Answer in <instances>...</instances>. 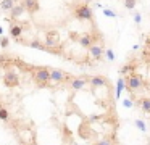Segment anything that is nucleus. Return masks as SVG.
<instances>
[{
  "mask_svg": "<svg viewBox=\"0 0 150 145\" xmlns=\"http://www.w3.org/2000/svg\"><path fill=\"white\" fill-rule=\"evenodd\" d=\"M134 19H136V23H137V24L140 23V15H139V13H136V15H134Z\"/></svg>",
  "mask_w": 150,
  "mask_h": 145,
  "instance_id": "26",
  "label": "nucleus"
},
{
  "mask_svg": "<svg viewBox=\"0 0 150 145\" xmlns=\"http://www.w3.org/2000/svg\"><path fill=\"white\" fill-rule=\"evenodd\" d=\"M145 60H147V63L150 64V53H149V57H145Z\"/></svg>",
  "mask_w": 150,
  "mask_h": 145,
  "instance_id": "28",
  "label": "nucleus"
},
{
  "mask_svg": "<svg viewBox=\"0 0 150 145\" xmlns=\"http://www.w3.org/2000/svg\"><path fill=\"white\" fill-rule=\"evenodd\" d=\"M8 44H10V42H8V39L7 37H2V40H0V45H2V47H8Z\"/></svg>",
  "mask_w": 150,
  "mask_h": 145,
  "instance_id": "25",
  "label": "nucleus"
},
{
  "mask_svg": "<svg viewBox=\"0 0 150 145\" xmlns=\"http://www.w3.org/2000/svg\"><path fill=\"white\" fill-rule=\"evenodd\" d=\"M4 84L7 87H10V89L20 86V76H18L16 71H13V69H7V71H5V73H4Z\"/></svg>",
  "mask_w": 150,
  "mask_h": 145,
  "instance_id": "5",
  "label": "nucleus"
},
{
  "mask_svg": "<svg viewBox=\"0 0 150 145\" xmlns=\"http://www.w3.org/2000/svg\"><path fill=\"white\" fill-rule=\"evenodd\" d=\"M28 45H29L31 48H37V50H47L45 44H42V42L39 40H31V42H26Z\"/></svg>",
  "mask_w": 150,
  "mask_h": 145,
  "instance_id": "18",
  "label": "nucleus"
},
{
  "mask_svg": "<svg viewBox=\"0 0 150 145\" xmlns=\"http://www.w3.org/2000/svg\"><path fill=\"white\" fill-rule=\"evenodd\" d=\"M21 3H23L24 8H26L29 13H36L37 10H39V3H37V0H23Z\"/></svg>",
  "mask_w": 150,
  "mask_h": 145,
  "instance_id": "11",
  "label": "nucleus"
},
{
  "mask_svg": "<svg viewBox=\"0 0 150 145\" xmlns=\"http://www.w3.org/2000/svg\"><path fill=\"white\" fill-rule=\"evenodd\" d=\"M91 81V77H87V76H79V77H71V81H69V89L71 90H82L87 84H91L89 82Z\"/></svg>",
  "mask_w": 150,
  "mask_h": 145,
  "instance_id": "6",
  "label": "nucleus"
},
{
  "mask_svg": "<svg viewBox=\"0 0 150 145\" xmlns=\"http://www.w3.org/2000/svg\"><path fill=\"white\" fill-rule=\"evenodd\" d=\"M16 5V0H0V8L4 11H11Z\"/></svg>",
  "mask_w": 150,
  "mask_h": 145,
  "instance_id": "14",
  "label": "nucleus"
},
{
  "mask_svg": "<svg viewBox=\"0 0 150 145\" xmlns=\"http://www.w3.org/2000/svg\"><path fill=\"white\" fill-rule=\"evenodd\" d=\"M95 145H116V140H115V137H105L102 140H98Z\"/></svg>",
  "mask_w": 150,
  "mask_h": 145,
  "instance_id": "20",
  "label": "nucleus"
},
{
  "mask_svg": "<svg viewBox=\"0 0 150 145\" xmlns=\"http://www.w3.org/2000/svg\"><path fill=\"white\" fill-rule=\"evenodd\" d=\"M136 68H137L136 63H127V64H124V66L121 68L120 74L121 76H131V74L136 73Z\"/></svg>",
  "mask_w": 150,
  "mask_h": 145,
  "instance_id": "12",
  "label": "nucleus"
},
{
  "mask_svg": "<svg viewBox=\"0 0 150 145\" xmlns=\"http://www.w3.org/2000/svg\"><path fill=\"white\" fill-rule=\"evenodd\" d=\"M89 55H91L94 60H100L102 55H103V45L102 44H94L89 48Z\"/></svg>",
  "mask_w": 150,
  "mask_h": 145,
  "instance_id": "8",
  "label": "nucleus"
},
{
  "mask_svg": "<svg viewBox=\"0 0 150 145\" xmlns=\"http://www.w3.org/2000/svg\"><path fill=\"white\" fill-rule=\"evenodd\" d=\"M139 106L144 113H150V97H142L139 100Z\"/></svg>",
  "mask_w": 150,
  "mask_h": 145,
  "instance_id": "16",
  "label": "nucleus"
},
{
  "mask_svg": "<svg viewBox=\"0 0 150 145\" xmlns=\"http://www.w3.org/2000/svg\"><path fill=\"white\" fill-rule=\"evenodd\" d=\"M33 79L36 81L37 86H47L50 82V69L49 68H36L33 73Z\"/></svg>",
  "mask_w": 150,
  "mask_h": 145,
  "instance_id": "3",
  "label": "nucleus"
},
{
  "mask_svg": "<svg viewBox=\"0 0 150 145\" xmlns=\"http://www.w3.org/2000/svg\"><path fill=\"white\" fill-rule=\"evenodd\" d=\"M103 15H105V16H108V18H116V13H115L113 10H108V8H105V10H103Z\"/></svg>",
  "mask_w": 150,
  "mask_h": 145,
  "instance_id": "23",
  "label": "nucleus"
},
{
  "mask_svg": "<svg viewBox=\"0 0 150 145\" xmlns=\"http://www.w3.org/2000/svg\"><path fill=\"white\" fill-rule=\"evenodd\" d=\"M124 105H126L127 108H131V106H132V102H131V100H124Z\"/></svg>",
  "mask_w": 150,
  "mask_h": 145,
  "instance_id": "27",
  "label": "nucleus"
},
{
  "mask_svg": "<svg viewBox=\"0 0 150 145\" xmlns=\"http://www.w3.org/2000/svg\"><path fill=\"white\" fill-rule=\"evenodd\" d=\"M134 126H136L137 129H140V132H147V127H145V124H144V121H142V119H136Z\"/></svg>",
  "mask_w": 150,
  "mask_h": 145,
  "instance_id": "21",
  "label": "nucleus"
},
{
  "mask_svg": "<svg viewBox=\"0 0 150 145\" xmlns=\"http://www.w3.org/2000/svg\"><path fill=\"white\" fill-rule=\"evenodd\" d=\"M10 34H11V37H15L16 40H18V39H21V35H23V26L13 24V26H11V29H10Z\"/></svg>",
  "mask_w": 150,
  "mask_h": 145,
  "instance_id": "15",
  "label": "nucleus"
},
{
  "mask_svg": "<svg viewBox=\"0 0 150 145\" xmlns=\"http://www.w3.org/2000/svg\"><path fill=\"white\" fill-rule=\"evenodd\" d=\"M66 77H68V74H66L65 71L57 69V68L50 69V82H53V84H62V82H65V81H66Z\"/></svg>",
  "mask_w": 150,
  "mask_h": 145,
  "instance_id": "7",
  "label": "nucleus"
},
{
  "mask_svg": "<svg viewBox=\"0 0 150 145\" xmlns=\"http://www.w3.org/2000/svg\"><path fill=\"white\" fill-rule=\"evenodd\" d=\"M142 86H144V77L139 76V74L134 73V74H131V76L126 77V89H127V92H131V93L139 92V90L142 89Z\"/></svg>",
  "mask_w": 150,
  "mask_h": 145,
  "instance_id": "1",
  "label": "nucleus"
},
{
  "mask_svg": "<svg viewBox=\"0 0 150 145\" xmlns=\"http://www.w3.org/2000/svg\"><path fill=\"white\" fill-rule=\"evenodd\" d=\"M92 10L86 3H79L74 6V18L79 21H92Z\"/></svg>",
  "mask_w": 150,
  "mask_h": 145,
  "instance_id": "2",
  "label": "nucleus"
},
{
  "mask_svg": "<svg viewBox=\"0 0 150 145\" xmlns=\"http://www.w3.org/2000/svg\"><path fill=\"white\" fill-rule=\"evenodd\" d=\"M24 11H26V8H24L23 3H16V5H15V8L10 11V15H11V18H13V19H16V18H20Z\"/></svg>",
  "mask_w": 150,
  "mask_h": 145,
  "instance_id": "13",
  "label": "nucleus"
},
{
  "mask_svg": "<svg viewBox=\"0 0 150 145\" xmlns=\"http://www.w3.org/2000/svg\"><path fill=\"white\" fill-rule=\"evenodd\" d=\"M0 121H4V122L10 121V113H8V110L5 108V106H2V108H0Z\"/></svg>",
  "mask_w": 150,
  "mask_h": 145,
  "instance_id": "19",
  "label": "nucleus"
},
{
  "mask_svg": "<svg viewBox=\"0 0 150 145\" xmlns=\"http://www.w3.org/2000/svg\"><path fill=\"white\" fill-rule=\"evenodd\" d=\"M78 42H79V45H81V47H86V48H91L92 45L95 44L92 34H84V35H81V37L78 39Z\"/></svg>",
  "mask_w": 150,
  "mask_h": 145,
  "instance_id": "10",
  "label": "nucleus"
},
{
  "mask_svg": "<svg viewBox=\"0 0 150 145\" xmlns=\"http://www.w3.org/2000/svg\"><path fill=\"white\" fill-rule=\"evenodd\" d=\"M45 47L47 50L50 52H57L60 50V37H58V32L57 31H49L47 32V39H45Z\"/></svg>",
  "mask_w": 150,
  "mask_h": 145,
  "instance_id": "4",
  "label": "nucleus"
},
{
  "mask_svg": "<svg viewBox=\"0 0 150 145\" xmlns=\"http://www.w3.org/2000/svg\"><path fill=\"white\" fill-rule=\"evenodd\" d=\"M124 6H126L127 10H132L134 6H136V0H124Z\"/></svg>",
  "mask_w": 150,
  "mask_h": 145,
  "instance_id": "22",
  "label": "nucleus"
},
{
  "mask_svg": "<svg viewBox=\"0 0 150 145\" xmlns=\"http://www.w3.org/2000/svg\"><path fill=\"white\" fill-rule=\"evenodd\" d=\"M105 55H107V58H108L110 61H113V60H115V53H113V50H111V48H108Z\"/></svg>",
  "mask_w": 150,
  "mask_h": 145,
  "instance_id": "24",
  "label": "nucleus"
},
{
  "mask_svg": "<svg viewBox=\"0 0 150 145\" xmlns=\"http://www.w3.org/2000/svg\"><path fill=\"white\" fill-rule=\"evenodd\" d=\"M124 89H126V79L121 76L120 79H118V82H116V93H115L116 98H120V97H121V92H123Z\"/></svg>",
  "mask_w": 150,
  "mask_h": 145,
  "instance_id": "17",
  "label": "nucleus"
},
{
  "mask_svg": "<svg viewBox=\"0 0 150 145\" xmlns=\"http://www.w3.org/2000/svg\"><path fill=\"white\" fill-rule=\"evenodd\" d=\"M2 32H4V29H2V28H0V34H2Z\"/></svg>",
  "mask_w": 150,
  "mask_h": 145,
  "instance_id": "29",
  "label": "nucleus"
},
{
  "mask_svg": "<svg viewBox=\"0 0 150 145\" xmlns=\"http://www.w3.org/2000/svg\"><path fill=\"white\" fill-rule=\"evenodd\" d=\"M89 82H91V86L94 87V89H97V87L107 86V84H108V79H107L105 76H92Z\"/></svg>",
  "mask_w": 150,
  "mask_h": 145,
  "instance_id": "9",
  "label": "nucleus"
}]
</instances>
